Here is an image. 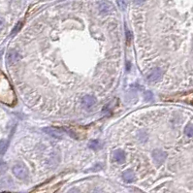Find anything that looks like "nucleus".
I'll list each match as a JSON object with an SVG mask.
<instances>
[{
	"mask_svg": "<svg viewBox=\"0 0 193 193\" xmlns=\"http://www.w3.org/2000/svg\"><path fill=\"white\" fill-rule=\"evenodd\" d=\"M0 101L9 106L16 103V95L7 77L0 72Z\"/></svg>",
	"mask_w": 193,
	"mask_h": 193,
	"instance_id": "obj_1",
	"label": "nucleus"
},
{
	"mask_svg": "<svg viewBox=\"0 0 193 193\" xmlns=\"http://www.w3.org/2000/svg\"><path fill=\"white\" fill-rule=\"evenodd\" d=\"M13 172H14L15 176L20 179H23L27 177V169L25 168V166L23 164H17L13 168Z\"/></svg>",
	"mask_w": 193,
	"mask_h": 193,
	"instance_id": "obj_2",
	"label": "nucleus"
},
{
	"mask_svg": "<svg viewBox=\"0 0 193 193\" xmlns=\"http://www.w3.org/2000/svg\"><path fill=\"white\" fill-rule=\"evenodd\" d=\"M166 152H164L163 151H160V150H155L152 151V158L154 163L157 165H161L163 164V162L166 159Z\"/></svg>",
	"mask_w": 193,
	"mask_h": 193,
	"instance_id": "obj_3",
	"label": "nucleus"
},
{
	"mask_svg": "<svg viewBox=\"0 0 193 193\" xmlns=\"http://www.w3.org/2000/svg\"><path fill=\"white\" fill-rule=\"evenodd\" d=\"M98 8H99V10L103 13L111 12L114 9L112 4L108 1H106V0H100V1L98 2Z\"/></svg>",
	"mask_w": 193,
	"mask_h": 193,
	"instance_id": "obj_4",
	"label": "nucleus"
},
{
	"mask_svg": "<svg viewBox=\"0 0 193 193\" xmlns=\"http://www.w3.org/2000/svg\"><path fill=\"white\" fill-rule=\"evenodd\" d=\"M162 75H163V72H162V70L159 69V68H157L155 70H153L152 73L151 74L150 76H148V80L151 81V82H156V81L160 80V79L162 78Z\"/></svg>",
	"mask_w": 193,
	"mask_h": 193,
	"instance_id": "obj_5",
	"label": "nucleus"
},
{
	"mask_svg": "<svg viewBox=\"0 0 193 193\" xmlns=\"http://www.w3.org/2000/svg\"><path fill=\"white\" fill-rule=\"evenodd\" d=\"M114 159L117 163H123L125 161V152L121 150H117L114 153Z\"/></svg>",
	"mask_w": 193,
	"mask_h": 193,
	"instance_id": "obj_6",
	"label": "nucleus"
},
{
	"mask_svg": "<svg viewBox=\"0 0 193 193\" xmlns=\"http://www.w3.org/2000/svg\"><path fill=\"white\" fill-rule=\"evenodd\" d=\"M44 130L49 135L54 136L55 138H61L63 135L62 131H60L59 129H56V128H52V127H47V128H44Z\"/></svg>",
	"mask_w": 193,
	"mask_h": 193,
	"instance_id": "obj_7",
	"label": "nucleus"
},
{
	"mask_svg": "<svg viewBox=\"0 0 193 193\" xmlns=\"http://www.w3.org/2000/svg\"><path fill=\"white\" fill-rule=\"evenodd\" d=\"M95 103V98L92 95H86L84 98H82V105L86 108H90L91 106H93Z\"/></svg>",
	"mask_w": 193,
	"mask_h": 193,
	"instance_id": "obj_8",
	"label": "nucleus"
},
{
	"mask_svg": "<svg viewBox=\"0 0 193 193\" xmlns=\"http://www.w3.org/2000/svg\"><path fill=\"white\" fill-rule=\"evenodd\" d=\"M122 178H123V179L126 182H132L135 179L132 171H126V172H124L123 175H122Z\"/></svg>",
	"mask_w": 193,
	"mask_h": 193,
	"instance_id": "obj_9",
	"label": "nucleus"
},
{
	"mask_svg": "<svg viewBox=\"0 0 193 193\" xmlns=\"http://www.w3.org/2000/svg\"><path fill=\"white\" fill-rule=\"evenodd\" d=\"M8 147V143L5 140H2L0 141V155H2L4 152L6 151V148Z\"/></svg>",
	"mask_w": 193,
	"mask_h": 193,
	"instance_id": "obj_10",
	"label": "nucleus"
},
{
	"mask_svg": "<svg viewBox=\"0 0 193 193\" xmlns=\"http://www.w3.org/2000/svg\"><path fill=\"white\" fill-rule=\"evenodd\" d=\"M8 59L11 63L16 62L17 59V54L16 51H10L9 52V55H8Z\"/></svg>",
	"mask_w": 193,
	"mask_h": 193,
	"instance_id": "obj_11",
	"label": "nucleus"
},
{
	"mask_svg": "<svg viewBox=\"0 0 193 193\" xmlns=\"http://www.w3.org/2000/svg\"><path fill=\"white\" fill-rule=\"evenodd\" d=\"M185 134L188 136V137L192 138V137H193V124H188V125L185 127Z\"/></svg>",
	"mask_w": 193,
	"mask_h": 193,
	"instance_id": "obj_12",
	"label": "nucleus"
},
{
	"mask_svg": "<svg viewBox=\"0 0 193 193\" xmlns=\"http://www.w3.org/2000/svg\"><path fill=\"white\" fill-rule=\"evenodd\" d=\"M89 147L90 148H92V150H97V148H101V144H100L99 141H97V140H96V141H91L89 143Z\"/></svg>",
	"mask_w": 193,
	"mask_h": 193,
	"instance_id": "obj_13",
	"label": "nucleus"
},
{
	"mask_svg": "<svg viewBox=\"0 0 193 193\" xmlns=\"http://www.w3.org/2000/svg\"><path fill=\"white\" fill-rule=\"evenodd\" d=\"M128 3V0H117V5L121 10H124Z\"/></svg>",
	"mask_w": 193,
	"mask_h": 193,
	"instance_id": "obj_14",
	"label": "nucleus"
},
{
	"mask_svg": "<svg viewBox=\"0 0 193 193\" xmlns=\"http://www.w3.org/2000/svg\"><path fill=\"white\" fill-rule=\"evenodd\" d=\"M145 97H146V100L148 101V100H151L152 98V94L151 92H146V94H145Z\"/></svg>",
	"mask_w": 193,
	"mask_h": 193,
	"instance_id": "obj_15",
	"label": "nucleus"
},
{
	"mask_svg": "<svg viewBox=\"0 0 193 193\" xmlns=\"http://www.w3.org/2000/svg\"><path fill=\"white\" fill-rule=\"evenodd\" d=\"M126 35H127V40H128V42H130L131 41V33H130V31H127Z\"/></svg>",
	"mask_w": 193,
	"mask_h": 193,
	"instance_id": "obj_16",
	"label": "nucleus"
},
{
	"mask_svg": "<svg viewBox=\"0 0 193 193\" xmlns=\"http://www.w3.org/2000/svg\"><path fill=\"white\" fill-rule=\"evenodd\" d=\"M146 0H134V2L136 3V4H142L143 2H145Z\"/></svg>",
	"mask_w": 193,
	"mask_h": 193,
	"instance_id": "obj_17",
	"label": "nucleus"
},
{
	"mask_svg": "<svg viewBox=\"0 0 193 193\" xmlns=\"http://www.w3.org/2000/svg\"><path fill=\"white\" fill-rule=\"evenodd\" d=\"M20 26H21V23H19V25H17V27H16V28L14 29V31H13V32H14V33H15L16 31H17V30H19V29H20Z\"/></svg>",
	"mask_w": 193,
	"mask_h": 193,
	"instance_id": "obj_18",
	"label": "nucleus"
},
{
	"mask_svg": "<svg viewBox=\"0 0 193 193\" xmlns=\"http://www.w3.org/2000/svg\"><path fill=\"white\" fill-rule=\"evenodd\" d=\"M3 24H4V21L2 19H0V29H1L3 27Z\"/></svg>",
	"mask_w": 193,
	"mask_h": 193,
	"instance_id": "obj_19",
	"label": "nucleus"
}]
</instances>
